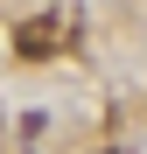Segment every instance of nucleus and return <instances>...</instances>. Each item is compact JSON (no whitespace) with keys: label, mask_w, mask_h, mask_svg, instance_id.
<instances>
[{"label":"nucleus","mask_w":147,"mask_h":154,"mask_svg":"<svg viewBox=\"0 0 147 154\" xmlns=\"http://www.w3.org/2000/svg\"><path fill=\"white\" fill-rule=\"evenodd\" d=\"M14 49L28 63H42V56H56L63 49V21H21V35H14Z\"/></svg>","instance_id":"obj_1"}]
</instances>
